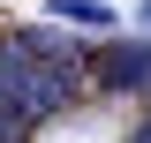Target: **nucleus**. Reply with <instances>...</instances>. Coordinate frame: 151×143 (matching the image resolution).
Returning a JSON list of instances; mask_svg holds the SVG:
<instances>
[{
	"label": "nucleus",
	"mask_w": 151,
	"mask_h": 143,
	"mask_svg": "<svg viewBox=\"0 0 151 143\" xmlns=\"http://www.w3.org/2000/svg\"><path fill=\"white\" fill-rule=\"evenodd\" d=\"M53 23H76V30H113V8L106 0H45Z\"/></svg>",
	"instance_id": "4"
},
{
	"label": "nucleus",
	"mask_w": 151,
	"mask_h": 143,
	"mask_svg": "<svg viewBox=\"0 0 151 143\" xmlns=\"http://www.w3.org/2000/svg\"><path fill=\"white\" fill-rule=\"evenodd\" d=\"M136 143H151V121H144V128H136Z\"/></svg>",
	"instance_id": "7"
},
{
	"label": "nucleus",
	"mask_w": 151,
	"mask_h": 143,
	"mask_svg": "<svg viewBox=\"0 0 151 143\" xmlns=\"http://www.w3.org/2000/svg\"><path fill=\"white\" fill-rule=\"evenodd\" d=\"M0 53H23V60H45V68H91V60H83V45H76V38H60V30H8L0 38Z\"/></svg>",
	"instance_id": "3"
},
{
	"label": "nucleus",
	"mask_w": 151,
	"mask_h": 143,
	"mask_svg": "<svg viewBox=\"0 0 151 143\" xmlns=\"http://www.w3.org/2000/svg\"><path fill=\"white\" fill-rule=\"evenodd\" d=\"M30 128H38V121H23L15 106H0V143H23V136H30Z\"/></svg>",
	"instance_id": "5"
},
{
	"label": "nucleus",
	"mask_w": 151,
	"mask_h": 143,
	"mask_svg": "<svg viewBox=\"0 0 151 143\" xmlns=\"http://www.w3.org/2000/svg\"><path fill=\"white\" fill-rule=\"evenodd\" d=\"M76 98V75L68 68H45V60H23V53H0V106H15L23 121H45Z\"/></svg>",
	"instance_id": "1"
},
{
	"label": "nucleus",
	"mask_w": 151,
	"mask_h": 143,
	"mask_svg": "<svg viewBox=\"0 0 151 143\" xmlns=\"http://www.w3.org/2000/svg\"><path fill=\"white\" fill-rule=\"evenodd\" d=\"M98 83L106 90H144L151 98V45L144 38H113L106 53H98Z\"/></svg>",
	"instance_id": "2"
},
{
	"label": "nucleus",
	"mask_w": 151,
	"mask_h": 143,
	"mask_svg": "<svg viewBox=\"0 0 151 143\" xmlns=\"http://www.w3.org/2000/svg\"><path fill=\"white\" fill-rule=\"evenodd\" d=\"M136 15H144V23H151V0H136Z\"/></svg>",
	"instance_id": "6"
}]
</instances>
